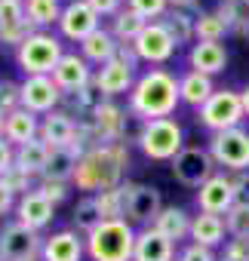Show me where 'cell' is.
Masks as SVG:
<instances>
[{
  "label": "cell",
  "instance_id": "obj_48",
  "mask_svg": "<svg viewBox=\"0 0 249 261\" xmlns=\"http://www.w3.org/2000/svg\"><path fill=\"white\" fill-rule=\"evenodd\" d=\"M234 203H249V172H234Z\"/></svg>",
  "mask_w": 249,
  "mask_h": 261
},
{
  "label": "cell",
  "instance_id": "obj_54",
  "mask_svg": "<svg viewBox=\"0 0 249 261\" xmlns=\"http://www.w3.org/2000/svg\"><path fill=\"white\" fill-rule=\"evenodd\" d=\"M243 40H246V43H249V31H246V34H243Z\"/></svg>",
  "mask_w": 249,
  "mask_h": 261
},
{
  "label": "cell",
  "instance_id": "obj_25",
  "mask_svg": "<svg viewBox=\"0 0 249 261\" xmlns=\"http://www.w3.org/2000/svg\"><path fill=\"white\" fill-rule=\"evenodd\" d=\"M228 237L225 230V218L221 215H209V212H200V215H191V243L197 246H206V249H215L221 246Z\"/></svg>",
  "mask_w": 249,
  "mask_h": 261
},
{
  "label": "cell",
  "instance_id": "obj_14",
  "mask_svg": "<svg viewBox=\"0 0 249 261\" xmlns=\"http://www.w3.org/2000/svg\"><path fill=\"white\" fill-rule=\"evenodd\" d=\"M133 46H136L139 59H142V62H148V65H166V62L176 56V49H179L160 22H148V25H145V31L136 37V43H133Z\"/></svg>",
  "mask_w": 249,
  "mask_h": 261
},
{
  "label": "cell",
  "instance_id": "obj_6",
  "mask_svg": "<svg viewBox=\"0 0 249 261\" xmlns=\"http://www.w3.org/2000/svg\"><path fill=\"white\" fill-rule=\"evenodd\" d=\"M120 197H123V221H130L136 230L151 227L163 209L160 191L154 185H145V181H123Z\"/></svg>",
  "mask_w": 249,
  "mask_h": 261
},
{
  "label": "cell",
  "instance_id": "obj_11",
  "mask_svg": "<svg viewBox=\"0 0 249 261\" xmlns=\"http://www.w3.org/2000/svg\"><path fill=\"white\" fill-rule=\"evenodd\" d=\"M102 28V19L95 16V10L86 0H68L59 16V37L71 40V43H83L92 31Z\"/></svg>",
  "mask_w": 249,
  "mask_h": 261
},
{
  "label": "cell",
  "instance_id": "obj_18",
  "mask_svg": "<svg viewBox=\"0 0 249 261\" xmlns=\"http://www.w3.org/2000/svg\"><path fill=\"white\" fill-rule=\"evenodd\" d=\"M83 255H86V240L71 227L43 237L40 261H83Z\"/></svg>",
  "mask_w": 249,
  "mask_h": 261
},
{
  "label": "cell",
  "instance_id": "obj_30",
  "mask_svg": "<svg viewBox=\"0 0 249 261\" xmlns=\"http://www.w3.org/2000/svg\"><path fill=\"white\" fill-rule=\"evenodd\" d=\"M145 25H148V22H145L139 13H133L130 7H123V10L111 19V28H108V31L114 34L117 43H136V37L145 31Z\"/></svg>",
  "mask_w": 249,
  "mask_h": 261
},
{
  "label": "cell",
  "instance_id": "obj_26",
  "mask_svg": "<svg viewBox=\"0 0 249 261\" xmlns=\"http://www.w3.org/2000/svg\"><path fill=\"white\" fill-rule=\"evenodd\" d=\"M80 56H83L92 68H102V65L114 62V56H117V40H114V34H111L108 28L92 31V34L80 43Z\"/></svg>",
  "mask_w": 249,
  "mask_h": 261
},
{
  "label": "cell",
  "instance_id": "obj_41",
  "mask_svg": "<svg viewBox=\"0 0 249 261\" xmlns=\"http://www.w3.org/2000/svg\"><path fill=\"white\" fill-rule=\"evenodd\" d=\"M16 108H22V83L0 80V114H13Z\"/></svg>",
  "mask_w": 249,
  "mask_h": 261
},
{
  "label": "cell",
  "instance_id": "obj_40",
  "mask_svg": "<svg viewBox=\"0 0 249 261\" xmlns=\"http://www.w3.org/2000/svg\"><path fill=\"white\" fill-rule=\"evenodd\" d=\"M34 31H37V28H34L28 19L19 22V25H10V28H0V46H13V49H19Z\"/></svg>",
  "mask_w": 249,
  "mask_h": 261
},
{
  "label": "cell",
  "instance_id": "obj_28",
  "mask_svg": "<svg viewBox=\"0 0 249 261\" xmlns=\"http://www.w3.org/2000/svg\"><path fill=\"white\" fill-rule=\"evenodd\" d=\"M46 163H49V145H46V142L34 139V142H28V145L16 148V166H19V169H25L28 175L43 178Z\"/></svg>",
  "mask_w": 249,
  "mask_h": 261
},
{
  "label": "cell",
  "instance_id": "obj_52",
  "mask_svg": "<svg viewBox=\"0 0 249 261\" xmlns=\"http://www.w3.org/2000/svg\"><path fill=\"white\" fill-rule=\"evenodd\" d=\"M240 98H243V111H246V117H249V86L240 92Z\"/></svg>",
  "mask_w": 249,
  "mask_h": 261
},
{
  "label": "cell",
  "instance_id": "obj_12",
  "mask_svg": "<svg viewBox=\"0 0 249 261\" xmlns=\"http://www.w3.org/2000/svg\"><path fill=\"white\" fill-rule=\"evenodd\" d=\"M133 114H127L120 105H114L111 98H105L95 114L89 117L92 123V133H95V142L98 145H117V142H127V123H130Z\"/></svg>",
  "mask_w": 249,
  "mask_h": 261
},
{
  "label": "cell",
  "instance_id": "obj_1",
  "mask_svg": "<svg viewBox=\"0 0 249 261\" xmlns=\"http://www.w3.org/2000/svg\"><path fill=\"white\" fill-rule=\"evenodd\" d=\"M130 166V148L127 142L117 145H95L89 148L74 169L71 185H77V191L83 194H98V191H111L123 185V175H127Z\"/></svg>",
  "mask_w": 249,
  "mask_h": 261
},
{
  "label": "cell",
  "instance_id": "obj_15",
  "mask_svg": "<svg viewBox=\"0 0 249 261\" xmlns=\"http://www.w3.org/2000/svg\"><path fill=\"white\" fill-rule=\"evenodd\" d=\"M92 77H95V68H92L80 53H65V56L59 59L56 71H53V80H56V86L62 89V95L89 86Z\"/></svg>",
  "mask_w": 249,
  "mask_h": 261
},
{
  "label": "cell",
  "instance_id": "obj_37",
  "mask_svg": "<svg viewBox=\"0 0 249 261\" xmlns=\"http://www.w3.org/2000/svg\"><path fill=\"white\" fill-rule=\"evenodd\" d=\"M0 181H4V188H7L10 194H16V197H25V194H31V191L37 188V178L28 175V172L19 169V166H10L4 175H0Z\"/></svg>",
  "mask_w": 249,
  "mask_h": 261
},
{
  "label": "cell",
  "instance_id": "obj_29",
  "mask_svg": "<svg viewBox=\"0 0 249 261\" xmlns=\"http://www.w3.org/2000/svg\"><path fill=\"white\" fill-rule=\"evenodd\" d=\"M77 160L80 154L74 148H49V163H46V172L43 178H53V181H68L74 178V169H77Z\"/></svg>",
  "mask_w": 249,
  "mask_h": 261
},
{
  "label": "cell",
  "instance_id": "obj_42",
  "mask_svg": "<svg viewBox=\"0 0 249 261\" xmlns=\"http://www.w3.org/2000/svg\"><path fill=\"white\" fill-rule=\"evenodd\" d=\"M25 0H0V28L25 22Z\"/></svg>",
  "mask_w": 249,
  "mask_h": 261
},
{
  "label": "cell",
  "instance_id": "obj_47",
  "mask_svg": "<svg viewBox=\"0 0 249 261\" xmlns=\"http://www.w3.org/2000/svg\"><path fill=\"white\" fill-rule=\"evenodd\" d=\"M120 65H127L130 71H136L139 65H142V59H139V53H136V46L133 43H117V56H114Z\"/></svg>",
  "mask_w": 249,
  "mask_h": 261
},
{
  "label": "cell",
  "instance_id": "obj_49",
  "mask_svg": "<svg viewBox=\"0 0 249 261\" xmlns=\"http://www.w3.org/2000/svg\"><path fill=\"white\" fill-rule=\"evenodd\" d=\"M10 166H16V148L7 139H0V175H4Z\"/></svg>",
  "mask_w": 249,
  "mask_h": 261
},
{
  "label": "cell",
  "instance_id": "obj_13",
  "mask_svg": "<svg viewBox=\"0 0 249 261\" xmlns=\"http://www.w3.org/2000/svg\"><path fill=\"white\" fill-rule=\"evenodd\" d=\"M62 105V89L56 86L53 74H40V77H25L22 80V108L43 117L49 111H56Z\"/></svg>",
  "mask_w": 249,
  "mask_h": 261
},
{
  "label": "cell",
  "instance_id": "obj_9",
  "mask_svg": "<svg viewBox=\"0 0 249 261\" xmlns=\"http://www.w3.org/2000/svg\"><path fill=\"white\" fill-rule=\"evenodd\" d=\"M43 233L25 227L22 221H4L0 227V261H40Z\"/></svg>",
  "mask_w": 249,
  "mask_h": 261
},
{
  "label": "cell",
  "instance_id": "obj_21",
  "mask_svg": "<svg viewBox=\"0 0 249 261\" xmlns=\"http://www.w3.org/2000/svg\"><path fill=\"white\" fill-rule=\"evenodd\" d=\"M133 261H176V243L166 240L157 227H142L136 230Z\"/></svg>",
  "mask_w": 249,
  "mask_h": 261
},
{
  "label": "cell",
  "instance_id": "obj_24",
  "mask_svg": "<svg viewBox=\"0 0 249 261\" xmlns=\"http://www.w3.org/2000/svg\"><path fill=\"white\" fill-rule=\"evenodd\" d=\"M212 92H215L212 77H206V74H200V71H185V74L179 77V98H182V105H191V108L200 111V108L212 98Z\"/></svg>",
  "mask_w": 249,
  "mask_h": 261
},
{
  "label": "cell",
  "instance_id": "obj_39",
  "mask_svg": "<svg viewBox=\"0 0 249 261\" xmlns=\"http://www.w3.org/2000/svg\"><path fill=\"white\" fill-rule=\"evenodd\" d=\"M127 7L139 13L145 22H160L169 13V0H127Z\"/></svg>",
  "mask_w": 249,
  "mask_h": 261
},
{
  "label": "cell",
  "instance_id": "obj_5",
  "mask_svg": "<svg viewBox=\"0 0 249 261\" xmlns=\"http://www.w3.org/2000/svg\"><path fill=\"white\" fill-rule=\"evenodd\" d=\"M65 56L62 37L53 31H34L19 49H16V62L25 71V77H40V74H53L59 59Z\"/></svg>",
  "mask_w": 249,
  "mask_h": 261
},
{
  "label": "cell",
  "instance_id": "obj_2",
  "mask_svg": "<svg viewBox=\"0 0 249 261\" xmlns=\"http://www.w3.org/2000/svg\"><path fill=\"white\" fill-rule=\"evenodd\" d=\"M182 105L179 98V77L166 68H151L142 77H136V86L130 92V114L145 120H160L172 117L176 108Z\"/></svg>",
  "mask_w": 249,
  "mask_h": 261
},
{
  "label": "cell",
  "instance_id": "obj_51",
  "mask_svg": "<svg viewBox=\"0 0 249 261\" xmlns=\"http://www.w3.org/2000/svg\"><path fill=\"white\" fill-rule=\"evenodd\" d=\"M197 4H200V0H169V10H191Z\"/></svg>",
  "mask_w": 249,
  "mask_h": 261
},
{
  "label": "cell",
  "instance_id": "obj_16",
  "mask_svg": "<svg viewBox=\"0 0 249 261\" xmlns=\"http://www.w3.org/2000/svg\"><path fill=\"white\" fill-rule=\"evenodd\" d=\"M197 206L200 212H209V215H221L234 206V181L228 172H215L206 185L197 188Z\"/></svg>",
  "mask_w": 249,
  "mask_h": 261
},
{
  "label": "cell",
  "instance_id": "obj_44",
  "mask_svg": "<svg viewBox=\"0 0 249 261\" xmlns=\"http://www.w3.org/2000/svg\"><path fill=\"white\" fill-rule=\"evenodd\" d=\"M176 261H215V252L206 249V246H197V243H188L185 249L176 252Z\"/></svg>",
  "mask_w": 249,
  "mask_h": 261
},
{
  "label": "cell",
  "instance_id": "obj_36",
  "mask_svg": "<svg viewBox=\"0 0 249 261\" xmlns=\"http://www.w3.org/2000/svg\"><path fill=\"white\" fill-rule=\"evenodd\" d=\"M225 230L231 240H249V203H234L225 212Z\"/></svg>",
  "mask_w": 249,
  "mask_h": 261
},
{
  "label": "cell",
  "instance_id": "obj_23",
  "mask_svg": "<svg viewBox=\"0 0 249 261\" xmlns=\"http://www.w3.org/2000/svg\"><path fill=\"white\" fill-rule=\"evenodd\" d=\"M4 139L13 145V148H22L34 139H40V117L25 111V108H16L13 114H7V126H4Z\"/></svg>",
  "mask_w": 249,
  "mask_h": 261
},
{
  "label": "cell",
  "instance_id": "obj_27",
  "mask_svg": "<svg viewBox=\"0 0 249 261\" xmlns=\"http://www.w3.org/2000/svg\"><path fill=\"white\" fill-rule=\"evenodd\" d=\"M151 227H157L166 240L179 243V240H188L191 237V215L182 206H163Z\"/></svg>",
  "mask_w": 249,
  "mask_h": 261
},
{
  "label": "cell",
  "instance_id": "obj_46",
  "mask_svg": "<svg viewBox=\"0 0 249 261\" xmlns=\"http://www.w3.org/2000/svg\"><path fill=\"white\" fill-rule=\"evenodd\" d=\"M86 4L95 10L98 19H114V16L123 10V4H127V0H86Z\"/></svg>",
  "mask_w": 249,
  "mask_h": 261
},
{
  "label": "cell",
  "instance_id": "obj_53",
  "mask_svg": "<svg viewBox=\"0 0 249 261\" xmlns=\"http://www.w3.org/2000/svg\"><path fill=\"white\" fill-rule=\"evenodd\" d=\"M4 126H7V114H0V139H4Z\"/></svg>",
  "mask_w": 249,
  "mask_h": 261
},
{
  "label": "cell",
  "instance_id": "obj_38",
  "mask_svg": "<svg viewBox=\"0 0 249 261\" xmlns=\"http://www.w3.org/2000/svg\"><path fill=\"white\" fill-rule=\"evenodd\" d=\"M95 203H98V212L105 221H117L123 218V197H120V188H111V191H98L92 194Z\"/></svg>",
  "mask_w": 249,
  "mask_h": 261
},
{
  "label": "cell",
  "instance_id": "obj_31",
  "mask_svg": "<svg viewBox=\"0 0 249 261\" xmlns=\"http://www.w3.org/2000/svg\"><path fill=\"white\" fill-rule=\"evenodd\" d=\"M160 25L166 28V34L172 37L176 46H188V43L197 40V37H194V16H191L188 10H169V13L160 19Z\"/></svg>",
  "mask_w": 249,
  "mask_h": 261
},
{
  "label": "cell",
  "instance_id": "obj_45",
  "mask_svg": "<svg viewBox=\"0 0 249 261\" xmlns=\"http://www.w3.org/2000/svg\"><path fill=\"white\" fill-rule=\"evenodd\" d=\"M221 261H249V240H228Z\"/></svg>",
  "mask_w": 249,
  "mask_h": 261
},
{
  "label": "cell",
  "instance_id": "obj_43",
  "mask_svg": "<svg viewBox=\"0 0 249 261\" xmlns=\"http://www.w3.org/2000/svg\"><path fill=\"white\" fill-rule=\"evenodd\" d=\"M37 191L53 203V206H59L62 200H68V181H53V178H37Z\"/></svg>",
  "mask_w": 249,
  "mask_h": 261
},
{
  "label": "cell",
  "instance_id": "obj_7",
  "mask_svg": "<svg viewBox=\"0 0 249 261\" xmlns=\"http://www.w3.org/2000/svg\"><path fill=\"white\" fill-rule=\"evenodd\" d=\"M209 154H212L215 166H221L228 175L249 172V133L243 126L225 129V133H212Z\"/></svg>",
  "mask_w": 249,
  "mask_h": 261
},
{
  "label": "cell",
  "instance_id": "obj_22",
  "mask_svg": "<svg viewBox=\"0 0 249 261\" xmlns=\"http://www.w3.org/2000/svg\"><path fill=\"white\" fill-rule=\"evenodd\" d=\"M188 65L191 71H200L206 77H215L228 68V49L225 43H206V40H194L188 49Z\"/></svg>",
  "mask_w": 249,
  "mask_h": 261
},
{
  "label": "cell",
  "instance_id": "obj_34",
  "mask_svg": "<svg viewBox=\"0 0 249 261\" xmlns=\"http://www.w3.org/2000/svg\"><path fill=\"white\" fill-rule=\"evenodd\" d=\"M228 34H231V28H228V22H225L215 10H212V13H200V16H194V37H197V40L221 43Z\"/></svg>",
  "mask_w": 249,
  "mask_h": 261
},
{
  "label": "cell",
  "instance_id": "obj_50",
  "mask_svg": "<svg viewBox=\"0 0 249 261\" xmlns=\"http://www.w3.org/2000/svg\"><path fill=\"white\" fill-rule=\"evenodd\" d=\"M16 194H10L7 188H4V181H0V218L4 215H10V212H16Z\"/></svg>",
  "mask_w": 249,
  "mask_h": 261
},
{
  "label": "cell",
  "instance_id": "obj_33",
  "mask_svg": "<svg viewBox=\"0 0 249 261\" xmlns=\"http://www.w3.org/2000/svg\"><path fill=\"white\" fill-rule=\"evenodd\" d=\"M62 7V0H25V16L37 31H46L49 25H59Z\"/></svg>",
  "mask_w": 249,
  "mask_h": 261
},
{
  "label": "cell",
  "instance_id": "obj_8",
  "mask_svg": "<svg viewBox=\"0 0 249 261\" xmlns=\"http://www.w3.org/2000/svg\"><path fill=\"white\" fill-rule=\"evenodd\" d=\"M172 178L182 185V188H191L197 191L200 185H206L212 175H215V160L209 154V148L203 145H185L176 157H172Z\"/></svg>",
  "mask_w": 249,
  "mask_h": 261
},
{
  "label": "cell",
  "instance_id": "obj_19",
  "mask_svg": "<svg viewBox=\"0 0 249 261\" xmlns=\"http://www.w3.org/2000/svg\"><path fill=\"white\" fill-rule=\"evenodd\" d=\"M53 218H56V206H53L37 188H34L31 194H25V197L16 200V221H22L25 227L43 230V227L53 224Z\"/></svg>",
  "mask_w": 249,
  "mask_h": 261
},
{
  "label": "cell",
  "instance_id": "obj_35",
  "mask_svg": "<svg viewBox=\"0 0 249 261\" xmlns=\"http://www.w3.org/2000/svg\"><path fill=\"white\" fill-rule=\"evenodd\" d=\"M215 13L228 22L231 34H240L243 37L249 31V0H221Z\"/></svg>",
  "mask_w": 249,
  "mask_h": 261
},
{
  "label": "cell",
  "instance_id": "obj_4",
  "mask_svg": "<svg viewBox=\"0 0 249 261\" xmlns=\"http://www.w3.org/2000/svg\"><path fill=\"white\" fill-rule=\"evenodd\" d=\"M136 142H139V148H142V154H145L148 160H157V163L169 160V163H172V157L185 148V129H182V123L172 120V117L145 120Z\"/></svg>",
  "mask_w": 249,
  "mask_h": 261
},
{
  "label": "cell",
  "instance_id": "obj_32",
  "mask_svg": "<svg viewBox=\"0 0 249 261\" xmlns=\"http://www.w3.org/2000/svg\"><path fill=\"white\" fill-rule=\"evenodd\" d=\"M102 221H105V218H102V212H98L95 197H92V194L80 197V200H77V206H74V212H71V224H74L71 230H77L80 237H86V233H92Z\"/></svg>",
  "mask_w": 249,
  "mask_h": 261
},
{
  "label": "cell",
  "instance_id": "obj_10",
  "mask_svg": "<svg viewBox=\"0 0 249 261\" xmlns=\"http://www.w3.org/2000/svg\"><path fill=\"white\" fill-rule=\"evenodd\" d=\"M243 117H246L243 98L234 89H215L212 98L197 111V120L209 129V133H225V129H234V126L243 123Z\"/></svg>",
  "mask_w": 249,
  "mask_h": 261
},
{
  "label": "cell",
  "instance_id": "obj_20",
  "mask_svg": "<svg viewBox=\"0 0 249 261\" xmlns=\"http://www.w3.org/2000/svg\"><path fill=\"white\" fill-rule=\"evenodd\" d=\"M74 136H77V120L68 111L56 108L40 117V142H46L49 148H68Z\"/></svg>",
  "mask_w": 249,
  "mask_h": 261
},
{
  "label": "cell",
  "instance_id": "obj_3",
  "mask_svg": "<svg viewBox=\"0 0 249 261\" xmlns=\"http://www.w3.org/2000/svg\"><path fill=\"white\" fill-rule=\"evenodd\" d=\"M86 240V255L89 261H133L136 249V227L130 221H102Z\"/></svg>",
  "mask_w": 249,
  "mask_h": 261
},
{
  "label": "cell",
  "instance_id": "obj_17",
  "mask_svg": "<svg viewBox=\"0 0 249 261\" xmlns=\"http://www.w3.org/2000/svg\"><path fill=\"white\" fill-rule=\"evenodd\" d=\"M92 86L105 95V98H117V95H130L133 86H136V71H130L127 65H120L117 59L95 68V77H92Z\"/></svg>",
  "mask_w": 249,
  "mask_h": 261
}]
</instances>
